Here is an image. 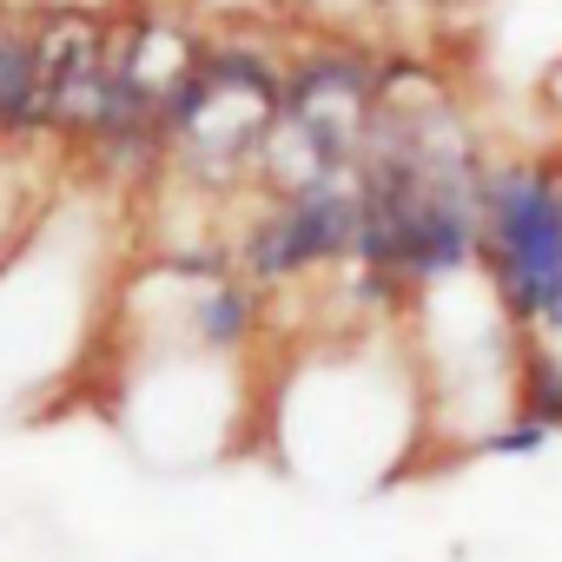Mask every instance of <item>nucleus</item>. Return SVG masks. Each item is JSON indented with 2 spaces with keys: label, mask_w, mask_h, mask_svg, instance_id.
<instances>
[{
  "label": "nucleus",
  "mask_w": 562,
  "mask_h": 562,
  "mask_svg": "<svg viewBox=\"0 0 562 562\" xmlns=\"http://www.w3.org/2000/svg\"><path fill=\"white\" fill-rule=\"evenodd\" d=\"M542 443H549V430H542V424H529V417H516V424L490 430V437H483L476 450H483V457H536Z\"/></svg>",
  "instance_id": "nucleus-6"
},
{
  "label": "nucleus",
  "mask_w": 562,
  "mask_h": 562,
  "mask_svg": "<svg viewBox=\"0 0 562 562\" xmlns=\"http://www.w3.org/2000/svg\"><path fill=\"white\" fill-rule=\"evenodd\" d=\"M516 417L542 424L549 437L562 430V358L549 345H522V384H516Z\"/></svg>",
  "instance_id": "nucleus-4"
},
{
  "label": "nucleus",
  "mask_w": 562,
  "mask_h": 562,
  "mask_svg": "<svg viewBox=\"0 0 562 562\" xmlns=\"http://www.w3.org/2000/svg\"><path fill=\"white\" fill-rule=\"evenodd\" d=\"M476 258L503 312L536 325L562 285V179L549 166H503L476 186Z\"/></svg>",
  "instance_id": "nucleus-1"
},
{
  "label": "nucleus",
  "mask_w": 562,
  "mask_h": 562,
  "mask_svg": "<svg viewBox=\"0 0 562 562\" xmlns=\"http://www.w3.org/2000/svg\"><path fill=\"white\" fill-rule=\"evenodd\" d=\"M536 325H542L549 338H562V285H555V292L542 299V318H536Z\"/></svg>",
  "instance_id": "nucleus-7"
},
{
  "label": "nucleus",
  "mask_w": 562,
  "mask_h": 562,
  "mask_svg": "<svg viewBox=\"0 0 562 562\" xmlns=\"http://www.w3.org/2000/svg\"><path fill=\"white\" fill-rule=\"evenodd\" d=\"M351 245H358V199L338 179H312V186H292V199L278 205V218L251 232L245 265L265 271V278H285V271L331 265Z\"/></svg>",
  "instance_id": "nucleus-2"
},
{
  "label": "nucleus",
  "mask_w": 562,
  "mask_h": 562,
  "mask_svg": "<svg viewBox=\"0 0 562 562\" xmlns=\"http://www.w3.org/2000/svg\"><path fill=\"white\" fill-rule=\"evenodd\" d=\"M0 126L27 133L41 126V74H34V41L0 27Z\"/></svg>",
  "instance_id": "nucleus-3"
},
{
  "label": "nucleus",
  "mask_w": 562,
  "mask_h": 562,
  "mask_svg": "<svg viewBox=\"0 0 562 562\" xmlns=\"http://www.w3.org/2000/svg\"><path fill=\"white\" fill-rule=\"evenodd\" d=\"M192 331H199V345H218V351L245 345V331H251V292L245 285H205L199 305H192Z\"/></svg>",
  "instance_id": "nucleus-5"
}]
</instances>
